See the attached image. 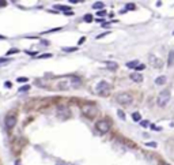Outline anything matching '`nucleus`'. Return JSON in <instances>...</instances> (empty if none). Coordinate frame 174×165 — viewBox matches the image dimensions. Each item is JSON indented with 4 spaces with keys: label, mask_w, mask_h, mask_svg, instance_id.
Wrapping results in <instances>:
<instances>
[{
    "label": "nucleus",
    "mask_w": 174,
    "mask_h": 165,
    "mask_svg": "<svg viewBox=\"0 0 174 165\" xmlns=\"http://www.w3.org/2000/svg\"><path fill=\"white\" fill-rule=\"evenodd\" d=\"M140 126L144 127V128H147V127H150V122L148 120H142V122H140Z\"/></svg>",
    "instance_id": "18"
},
{
    "label": "nucleus",
    "mask_w": 174,
    "mask_h": 165,
    "mask_svg": "<svg viewBox=\"0 0 174 165\" xmlns=\"http://www.w3.org/2000/svg\"><path fill=\"white\" fill-rule=\"evenodd\" d=\"M136 8V6L133 4V3H128L127 4V7H125V10L124 11H128V10H135Z\"/></svg>",
    "instance_id": "19"
},
{
    "label": "nucleus",
    "mask_w": 174,
    "mask_h": 165,
    "mask_svg": "<svg viewBox=\"0 0 174 165\" xmlns=\"http://www.w3.org/2000/svg\"><path fill=\"white\" fill-rule=\"evenodd\" d=\"M129 78L133 81V82H138V83H140V82H143V75L140 72H132L131 75H129Z\"/></svg>",
    "instance_id": "9"
},
{
    "label": "nucleus",
    "mask_w": 174,
    "mask_h": 165,
    "mask_svg": "<svg viewBox=\"0 0 174 165\" xmlns=\"http://www.w3.org/2000/svg\"><path fill=\"white\" fill-rule=\"evenodd\" d=\"M82 112L86 116H95L97 115V108L91 104H87V105H83L82 107Z\"/></svg>",
    "instance_id": "5"
},
{
    "label": "nucleus",
    "mask_w": 174,
    "mask_h": 165,
    "mask_svg": "<svg viewBox=\"0 0 174 165\" xmlns=\"http://www.w3.org/2000/svg\"><path fill=\"white\" fill-rule=\"evenodd\" d=\"M4 86H6V88H11V83H10V82H6Z\"/></svg>",
    "instance_id": "33"
},
{
    "label": "nucleus",
    "mask_w": 174,
    "mask_h": 165,
    "mask_svg": "<svg viewBox=\"0 0 174 165\" xmlns=\"http://www.w3.org/2000/svg\"><path fill=\"white\" fill-rule=\"evenodd\" d=\"M116 100H117V102L121 105H131L133 101L132 96L129 94V93H118L116 96Z\"/></svg>",
    "instance_id": "2"
},
{
    "label": "nucleus",
    "mask_w": 174,
    "mask_h": 165,
    "mask_svg": "<svg viewBox=\"0 0 174 165\" xmlns=\"http://www.w3.org/2000/svg\"><path fill=\"white\" fill-rule=\"evenodd\" d=\"M174 64V49L169 53V59H167V66H173Z\"/></svg>",
    "instance_id": "14"
},
{
    "label": "nucleus",
    "mask_w": 174,
    "mask_h": 165,
    "mask_svg": "<svg viewBox=\"0 0 174 165\" xmlns=\"http://www.w3.org/2000/svg\"><path fill=\"white\" fill-rule=\"evenodd\" d=\"M4 38H6L4 36H0V40H4Z\"/></svg>",
    "instance_id": "35"
},
{
    "label": "nucleus",
    "mask_w": 174,
    "mask_h": 165,
    "mask_svg": "<svg viewBox=\"0 0 174 165\" xmlns=\"http://www.w3.org/2000/svg\"><path fill=\"white\" fill-rule=\"evenodd\" d=\"M54 8H56V10H61V11H64V12H68V11L71 10L68 6H61V4H56V6H54Z\"/></svg>",
    "instance_id": "15"
},
{
    "label": "nucleus",
    "mask_w": 174,
    "mask_h": 165,
    "mask_svg": "<svg viewBox=\"0 0 174 165\" xmlns=\"http://www.w3.org/2000/svg\"><path fill=\"white\" fill-rule=\"evenodd\" d=\"M84 42V37H82V38H80V41H79V44H83Z\"/></svg>",
    "instance_id": "34"
},
{
    "label": "nucleus",
    "mask_w": 174,
    "mask_h": 165,
    "mask_svg": "<svg viewBox=\"0 0 174 165\" xmlns=\"http://www.w3.org/2000/svg\"><path fill=\"white\" fill-rule=\"evenodd\" d=\"M170 90H162L161 93L158 94V97H157V104H158V107H161V108H163V107H166V105L169 104V101H170Z\"/></svg>",
    "instance_id": "1"
},
{
    "label": "nucleus",
    "mask_w": 174,
    "mask_h": 165,
    "mask_svg": "<svg viewBox=\"0 0 174 165\" xmlns=\"http://www.w3.org/2000/svg\"><path fill=\"white\" fill-rule=\"evenodd\" d=\"M57 115L60 116V118H68V116L71 115V112H69L68 107H65V105H59L57 107Z\"/></svg>",
    "instance_id": "8"
},
{
    "label": "nucleus",
    "mask_w": 174,
    "mask_h": 165,
    "mask_svg": "<svg viewBox=\"0 0 174 165\" xmlns=\"http://www.w3.org/2000/svg\"><path fill=\"white\" fill-rule=\"evenodd\" d=\"M162 165H170V164H167V162H163V164H162Z\"/></svg>",
    "instance_id": "36"
},
{
    "label": "nucleus",
    "mask_w": 174,
    "mask_h": 165,
    "mask_svg": "<svg viewBox=\"0 0 174 165\" xmlns=\"http://www.w3.org/2000/svg\"><path fill=\"white\" fill-rule=\"evenodd\" d=\"M12 59H0V64H3V63H7V62H11Z\"/></svg>",
    "instance_id": "27"
},
{
    "label": "nucleus",
    "mask_w": 174,
    "mask_h": 165,
    "mask_svg": "<svg viewBox=\"0 0 174 165\" xmlns=\"http://www.w3.org/2000/svg\"><path fill=\"white\" fill-rule=\"evenodd\" d=\"M6 128L7 130H11V128H14L16 124V116L15 115H8L6 118Z\"/></svg>",
    "instance_id": "6"
},
{
    "label": "nucleus",
    "mask_w": 174,
    "mask_h": 165,
    "mask_svg": "<svg viewBox=\"0 0 174 165\" xmlns=\"http://www.w3.org/2000/svg\"><path fill=\"white\" fill-rule=\"evenodd\" d=\"M106 66H108V68L110 71H116L118 68V64L116 62H106Z\"/></svg>",
    "instance_id": "11"
},
{
    "label": "nucleus",
    "mask_w": 174,
    "mask_h": 165,
    "mask_svg": "<svg viewBox=\"0 0 174 165\" xmlns=\"http://www.w3.org/2000/svg\"><path fill=\"white\" fill-rule=\"evenodd\" d=\"M117 115H118V118H120L121 120H125V115H124V112H123V111L118 109V111H117Z\"/></svg>",
    "instance_id": "20"
},
{
    "label": "nucleus",
    "mask_w": 174,
    "mask_h": 165,
    "mask_svg": "<svg viewBox=\"0 0 174 165\" xmlns=\"http://www.w3.org/2000/svg\"><path fill=\"white\" fill-rule=\"evenodd\" d=\"M108 34H109V32H105V33H102V34H98L97 38H102V37H105V36H108Z\"/></svg>",
    "instance_id": "25"
},
{
    "label": "nucleus",
    "mask_w": 174,
    "mask_h": 165,
    "mask_svg": "<svg viewBox=\"0 0 174 165\" xmlns=\"http://www.w3.org/2000/svg\"><path fill=\"white\" fill-rule=\"evenodd\" d=\"M103 7H105V4H103L102 2H95L94 4H92V8H94V10H101L102 11Z\"/></svg>",
    "instance_id": "13"
},
{
    "label": "nucleus",
    "mask_w": 174,
    "mask_h": 165,
    "mask_svg": "<svg viewBox=\"0 0 174 165\" xmlns=\"http://www.w3.org/2000/svg\"><path fill=\"white\" fill-rule=\"evenodd\" d=\"M148 62H150V64L153 66V67H155V68H162V66H163V63L161 62V59L159 58H157L155 55H150L148 56Z\"/></svg>",
    "instance_id": "7"
},
{
    "label": "nucleus",
    "mask_w": 174,
    "mask_h": 165,
    "mask_svg": "<svg viewBox=\"0 0 174 165\" xmlns=\"http://www.w3.org/2000/svg\"><path fill=\"white\" fill-rule=\"evenodd\" d=\"M95 128H97L101 134H106L110 130V124L108 120H98L97 124H95Z\"/></svg>",
    "instance_id": "4"
},
{
    "label": "nucleus",
    "mask_w": 174,
    "mask_h": 165,
    "mask_svg": "<svg viewBox=\"0 0 174 165\" xmlns=\"http://www.w3.org/2000/svg\"><path fill=\"white\" fill-rule=\"evenodd\" d=\"M40 58H41V59H44V58H45V59H46V58H52V55H50V53H46V55H41V56H40Z\"/></svg>",
    "instance_id": "29"
},
{
    "label": "nucleus",
    "mask_w": 174,
    "mask_h": 165,
    "mask_svg": "<svg viewBox=\"0 0 174 165\" xmlns=\"http://www.w3.org/2000/svg\"><path fill=\"white\" fill-rule=\"evenodd\" d=\"M29 89H30V86H23V88L19 89V93H22V92H27Z\"/></svg>",
    "instance_id": "23"
},
{
    "label": "nucleus",
    "mask_w": 174,
    "mask_h": 165,
    "mask_svg": "<svg viewBox=\"0 0 174 165\" xmlns=\"http://www.w3.org/2000/svg\"><path fill=\"white\" fill-rule=\"evenodd\" d=\"M105 14H106V12L102 10V11H98V14H97V15H98V17H103V15H105Z\"/></svg>",
    "instance_id": "30"
},
{
    "label": "nucleus",
    "mask_w": 174,
    "mask_h": 165,
    "mask_svg": "<svg viewBox=\"0 0 174 165\" xmlns=\"http://www.w3.org/2000/svg\"><path fill=\"white\" fill-rule=\"evenodd\" d=\"M144 67H146V66H144V64H139L138 67H136V72H138V71H140V70H144Z\"/></svg>",
    "instance_id": "24"
},
{
    "label": "nucleus",
    "mask_w": 174,
    "mask_h": 165,
    "mask_svg": "<svg viewBox=\"0 0 174 165\" xmlns=\"http://www.w3.org/2000/svg\"><path fill=\"white\" fill-rule=\"evenodd\" d=\"M7 4V2H4V0H2V2H0V7H4Z\"/></svg>",
    "instance_id": "32"
},
{
    "label": "nucleus",
    "mask_w": 174,
    "mask_h": 165,
    "mask_svg": "<svg viewBox=\"0 0 174 165\" xmlns=\"http://www.w3.org/2000/svg\"><path fill=\"white\" fill-rule=\"evenodd\" d=\"M18 82H21V83H22V82H27V78H26V77H23V78H18Z\"/></svg>",
    "instance_id": "28"
},
{
    "label": "nucleus",
    "mask_w": 174,
    "mask_h": 165,
    "mask_svg": "<svg viewBox=\"0 0 174 165\" xmlns=\"http://www.w3.org/2000/svg\"><path fill=\"white\" fill-rule=\"evenodd\" d=\"M18 52H19V49H11V51L7 52V55H11V53H18Z\"/></svg>",
    "instance_id": "26"
},
{
    "label": "nucleus",
    "mask_w": 174,
    "mask_h": 165,
    "mask_svg": "<svg viewBox=\"0 0 174 165\" xmlns=\"http://www.w3.org/2000/svg\"><path fill=\"white\" fill-rule=\"evenodd\" d=\"M132 119L135 120V122H142V115H140L139 112H135V113H132Z\"/></svg>",
    "instance_id": "16"
},
{
    "label": "nucleus",
    "mask_w": 174,
    "mask_h": 165,
    "mask_svg": "<svg viewBox=\"0 0 174 165\" xmlns=\"http://www.w3.org/2000/svg\"><path fill=\"white\" fill-rule=\"evenodd\" d=\"M146 146H148V148H157V142H147Z\"/></svg>",
    "instance_id": "22"
},
{
    "label": "nucleus",
    "mask_w": 174,
    "mask_h": 165,
    "mask_svg": "<svg viewBox=\"0 0 174 165\" xmlns=\"http://www.w3.org/2000/svg\"><path fill=\"white\" fill-rule=\"evenodd\" d=\"M83 21H84V22H87V23H90V22H92V15H90V14H87V15H84V18H83Z\"/></svg>",
    "instance_id": "17"
},
{
    "label": "nucleus",
    "mask_w": 174,
    "mask_h": 165,
    "mask_svg": "<svg viewBox=\"0 0 174 165\" xmlns=\"http://www.w3.org/2000/svg\"><path fill=\"white\" fill-rule=\"evenodd\" d=\"M139 64H140L139 60H133V62H128L127 63V67H128V68H135L136 70V67H138Z\"/></svg>",
    "instance_id": "12"
},
{
    "label": "nucleus",
    "mask_w": 174,
    "mask_h": 165,
    "mask_svg": "<svg viewBox=\"0 0 174 165\" xmlns=\"http://www.w3.org/2000/svg\"><path fill=\"white\" fill-rule=\"evenodd\" d=\"M166 81H167V78L165 77V75H161V77H158L157 79H155V85H165L166 83Z\"/></svg>",
    "instance_id": "10"
},
{
    "label": "nucleus",
    "mask_w": 174,
    "mask_h": 165,
    "mask_svg": "<svg viewBox=\"0 0 174 165\" xmlns=\"http://www.w3.org/2000/svg\"><path fill=\"white\" fill-rule=\"evenodd\" d=\"M151 128H153V130H155V131H161V130H162L161 127H157V126H151Z\"/></svg>",
    "instance_id": "31"
},
{
    "label": "nucleus",
    "mask_w": 174,
    "mask_h": 165,
    "mask_svg": "<svg viewBox=\"0 0 174 165\" xmlns=\"http://www.w3.org/2000/svg\"><path fill=\"white\" fill-rule=\"evenodd\" d=\"M78 49L76 47H69V48H64V52H75Z\"/></svg>",
    "instance_id": "21"
},
{
    "label": "nucleus",
    "mask_w": 174,
    "mask_h": 165,
    "mask_svg": "<svg viewBox=\"0 0 174 165\" xmlns=\"http://www.w3.org/2000/svg\"><path fill=\"white\" fill-rule=\"evenodd\" d=\"M109 90H110V86L108 82H105V81H101L97 85V88H95V92H97V94H99V96H108Z\"/></svg>",
    "instance_id": "3"
}]
</instances>
